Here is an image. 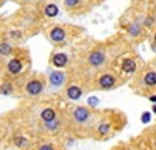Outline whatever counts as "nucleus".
<instances>
[{"instance_id":"1","label":"nucleus","mask_w":156,"mask_h":150,"mask_svg":"<svg viewBox=\"0 0 156 150\" xmlns=\"http://www.w3.org/2000/svg\"><path fill=\"white\" fill-rule=\"evenodd\" d=\"M131 88L137 94H144L145 97L156 92V69L147 67L136 77V80L131 83Z\"/></svg>"},{"instance_id":"2","label":"nucleus","mask_w":156,"mask_h":150,"mask_svg":"<svg viewBox=\"0 0 156 150\" xmlns=\"http://www.w3.org/2000/svg\"><path fill=\"white\" fill-rule=\"evenodd\" d=\"M70 119L73 122L75 127H90L94 119V112L92 108L89 106H73L70 108Z\"/></svg>"},{"instance_id":"3","label":"nucleus","mask_w":156,"mask_h":150,"mask_svg":"<svg viewBox=\"0 0 156 150\" xmlns=\"http://www.w3.org/2000/svg\"><path fill=\"white\" fill-rule=\"evenodd\" d=\"M122 84L120 78L112 72H101L94 81V88L98 91H112Z\"/></svg>"},{"instance_id":"4","label":"nucleus","mask_w":156,"mask_h":150,"mask_svg":"<svg viewBox=\"0 0 156 150\" xmlns=\"http://www.w3.org/2000/svg\"><path fill=\"white\" fill-rule=\"evenodd\" d=\"M115 122L111 119V117H103L100 119L98 123H95V138H98V139H108V138L114 136L115 133V128H114Z\"/></svg>"},{"instance_id":"5","label":"nucleus","mask_w":156,"mask_h":150,"mask_svg":"<svg viewBox=\"0 0 156 150\" xmlns=\"http://www.w3.org/2000/svg\"><path fill=\"white\" fill-rule=\"evenodd\" d=\"M87 64L97 70L105 67L108 64V53L105 52V48H94L87 55Z\"/></svg>"},{"instance_id":"6","label":"nucleus","mask_w":156,"mask_h":150,"mask_svg":"<svg viewBox=\"0 0 156 150\" xmlns=\"http://www.w3.org/2000/svg\"><path fill=\"white\" fill-rule=\"evenodd\" d=\"M66 84H67V73L66 72L61 70V69L50 70V73H48V88L51 91H59Z\"/></svg>"},{"instance_id":"7","label":"nucleus","mask_w":156,"mask_h":150,"mask_svg":"<svg viewBox=\"0 0 156 150\" xmlns=\"http://www.w3.org/2000/svg\"><path fill=\"white\" fill-rule=\"evenodd\" d=\"M44 86H45V83H44V80L41 77H33V78H30L27 83H25L23 91H25V94H27L28 97H37V95L42 94Z\"/></svg>"},{"instance_id":"8","label":"nucleus","mask_w":156,"mask_h":150,"mask_svg":"<svg viewBox=\"0 0 156 150\" xmlns=\"http://www.w3.org/2000/svg\"><path fill=\"white\" fill-rule=\"evenodd\" d=\"M137 61L134 58H123L122 62H120V72L123 75H126V77H129V75H136L137 73Z\"/></svg>"},{"instance_id":"9","label":"nucleus","mask_w":156,"mask_h":150,"mask_svg":"<svg viewBox=\"0 0 156 150\" xmlns=\"http://www.w3.org/2000/svg\"><path fill=\"white\" fill-rule=\"evenodd\" d=\"M50 64L56 67V69H64L67 64H69V56L66 53H62V52H56L50 56Z\"/></svg>"},{"instance_id":"10","label":"nucleus","mask_w":156,"mask_h":150,"mask_svg":"<svg viewBox=\"0 0 156 150\" xmlns=\"http://www.w3.org/2000/svg\"><path fill=\"white\" fill-rule=\"evenodd\" d=\"M64 94H66V97L69 100H78L83 95V88L80 84H76V83H70V84H67L66 88H64Z\"/></svg>"},{"instance_id":"11","label":"nucleus","mask_w":156,"mask_h":150,"mask_svg":"<svg viewBox=\"0 0 156 150\" xmlns=\"http://www.w3.org/2000/svg\"><path fill=\"white\" fill-rule=\"evenodd\" d=\"M48 39L51 42H55V44L64 42L66 41V30H64L62 27H59V25H56V27H53L48 31Z\"/></svg>"},{"instance_id":"12","label":"nucleus","mask_w":156,"mask_h":150,"mask_svg":"<svg viewBox=\"0 0 156 150\" xmlns=\"http://www.w3.org/2000/svg\"><path fill=\"white\" fill-rule=\"evenodd\" d=\"M23 69V64L20 58H11L8 62H6V72L9 75H12V77H16V75H19Z\"/></svg>"},{"instance_id":"13","label":"nucleus","mask_w":156,"mask_h":150,"mask_svg":"<svg viewBox=\"0 0 156 150\" xmlns=\"http://www.w3.org/2000/svg\"><path fill=\"white\" fill-rule=\"evenodd\" d=\"M126 33L131 38H134V39H137V38H140L142 33H144V25H142L140 22H136V20L129 22L126 25Z\"/></svg>"},{"instance_id":"14","label":"nucleus","mask_w":156,"mask_h":150,"mask_svg":"<svg viewBox=\"0 0 156 150\" xmlns=\"http://www.w3.org/2000/svg\"><path fill=\"white\" fill-rule=\"evenodd\" d=\"M39 119L42 120V123H47V122H51L56 119V109L53 106H45L41 109L39 112Z\"/></svg>"},{"instance_id":"15","label":"nucleus","mask_w":156,"mask_h":150,"mask_svg":"<svg viewBox=\"0 0 156 150\" xmlns=\"http://www.w3.org/2000/svg\"><path fill=\"white\" fill-rule=\"evenodd\" d=\"M59 14V8H58V5H55V3H47L45 6H44V16L45 17H56Z\"/></svg>"},{"instance_id":"16","label":"nucleus","mask_w":156,"mask_h":150,"mask_svg":"<svg viewBox=\"0 0 156 150\" xmlns=\"http://www.w3.org/2000/svg\"><path fill=\"white\" fill-rule=\"evenodd\" d=\"M12 52H14V47H12L11 42H8V41L0 42V55L2 56H9Z\"/></svg>"},{"instance_id":"17","label":"nucleus","mask_w":156,"mask_h":150,"mask_svg":"<svg viewBox=\"0 0 156 150\" xmlns=\"http://www.w3.org/2000/svg\"><path fill=\"white\" fill-rule=\"evenodd\" d=\"M59 127H61V120L56 117L55 120H51V122H47V123H44V128L47 130V131H51V133H55V131H58L59 130Z\"/></svg>"},{"instance_id":"18","label":"nucleus","mask_w":156,"mask_h":150,"mask_svg":"<svg viewBox=\"0 0 156 150\" xmlns=\"http://www.w3.org/2000/svg\"><path fill=\"white\" fill-rule=\"evenodd\" d=\"M14 145L22 148V147H25V145H27V139H25L23 136L17 134V136H14Z\"/></svg>"},{"instance_id":"19","label":"nucleus","mask_w":156,"mask_h":150,"mask_svg":"<svg viewBox=\"0 0 156 150\" xmlns=\"http://www.w3.org/2000/svg\"><path fill=\"white\" fill-rule=\"evenodd\" d=\"M140 23L144 25V28H145V27H147V28H151L153 25H154V17H153V16H145L144 20H142Z\"/></svg>"},{"instance_id":"20","label":"nucleus","mask_w":156,"mask_h":150,"mask_svg":"<svg viewBox=\"0 0 156 150\" xmlns=\"http://www.w3.org/2000/svg\"><path fill=\"white\" fill-rule=\"evenodd\" d=\"M8 36H9V39H14V41L22 39V33H20V31H16V30L9 31V33H8Z\"/></svg>"},{"instance_id":"21","label":"nucleus","mask_w":156,"mask_h":150,"mask_svg":"<svg viewBox=\"0 0 156 150\" xmlns=\"http://www.w3.org/2000/svg\"><path fill=\"white\" fill-rule=\"evenodd\" d=\"M2 94H5V95L12 94V84H11V83H5V84L2 86Z\"/></svg>"},{"instance_id":"22","label":"nucleus","mask_w":156,"mask_h":150,"mask_svg":"<svg viewBox=\"0 0 156 150\" xmlns=\"http://www.w3.org/2000/svg\"><path fill=\"white\" fill-rule=\"evenodd\" d=\"M80 2L81 0H64V5H66L67 8H75V6L80 5Z\"/></svg>"},{"instance_id":"23","label":"nucleus","mask_w":156,"mask_h":150,"mask_svg":"<svg viewBox=\"0 0 156 150\" xmlns=\"http://www.w3.org/2000/svg\"><path fill=\"white\" fill-rule=\"evenodd\" d=\"M37 150H56L53 144H41L37 147Z\"/></svg>"},{"instance_id":"24","label":"nucleus","mask_w":156,"mask_h":150,"mask_svg":"<svg viewBox=\"0 0 156 150\" xmlns=\"http://www.w3.org/2000/svg\"><path fill=\"white\" fill-rule=\"evenodd\" d=\"M140 120L144 122V123H147V122L150 120V112H142V116H140Z\"/></svg>"},{"instance_id":"25","label":"nucleus","mask_w":156,"mask_h":150,"mask_svg":"<svg viewBox=\"0 0 156 150\" xmlns=\"http://www.w3.org/2000/svg\"><path fill=\"white\" fill-rule=\"evenodd\" d=\"M147 98H148V102H151V103H156V92H153V94L147 95Z\"/></svg>"},{"instance_id":"26","label":"nucleus","mask_w":156,"mask_h":150,"mask_svg":"<svg viewBox=\"0 0 156 150\" xmlns=\"http://www.w3.org/2000/svg\"><path fill=\"white\" fill-rule=\"evenodd\" d=\"M151 148L156 150V134L153 136V139H151Z\"/></svg>"},{"instance_id":"27","label":"nucleus","mask_w":156,"mask_h":150,"mask_svg":"<svg viewBox=\"0 0 156 150\" xmlns=\"http://www.w3.org/2000/svg\"><path fill=\"white\" fill-rule=\"evenodd\" d=\"M151 50H153V52H156V42H153V41H151Z\"/></svg>"},{"instance_id":"28","label":"nucleus","mask_w":156,"mask_h":150,"mask_svg":"<svg viewBox=\"0 0 156 150\" xmlns=\"http://www.w3.org/2000/svg\"><path fill=\"white\" fill-rule=\"evenodd\" d=\"M151 111H153L154 114H156V103H153V106H151Z\"/></svg>"},{"instance_id":"29","label":"nucleus","mask_w":156,"mask_h":150,"mask_svg":"<svg viewBox=\"0 0 156 150\" xmlns=\"http://www.w3.org/2000/svg\"><path fill=\"white\" fill-rule=\"evenodd\" d=\"M153 42H156V31H154V34H153Z\"/></svg>"},{"instance_id":"30","label":"nucleus","mask_w":156,"mask_h":150,"mask_svg":"<svg viewBox=\"0 0 156 150\" xmlns=\"http://www.w3.org/2000/svg\"><path fill=\"white\" fill-rule=\"evenodd\" d=\"M115 150H123V148H115Z\"/></svg>"},{"instance_id":"31","label":"nucleus","mask_w":156,"mask_h":150,"mask_svg":"<svg viewBox=\"0 0 156 150\" xmlns=\"http://www.w3.org/2000/svg\"><path fill=\"white\" fill-rule=\"evenodd\" d=\"M25 2H28V0H25Z\"/></svg>"},{"instance_id":"32","label":"nucleus","mask_w":156,"mask_h":150,"mask_svg":"<svg viewBox=\"0 0 156 150\" xmlns=\"http://www.w3.org/2000/svg\"><path fill=\"white\" fill-rule=\"evenodd\" d=\"M154 64H156V61H154Z\"/></svg>"},{"instance_id":"33","label":"nucleus","mask_w":156,"mask_h":150,"mask_svg":"<svg viewBox=\"0 0 156 150\" xmlns=\"http://www.w3.org/2000/svg\"><path fill=\"white\" fill-rule=\"evenodd\" d=\"M126 150H128V148H126Z\"/></svg>"}]
</instances>
